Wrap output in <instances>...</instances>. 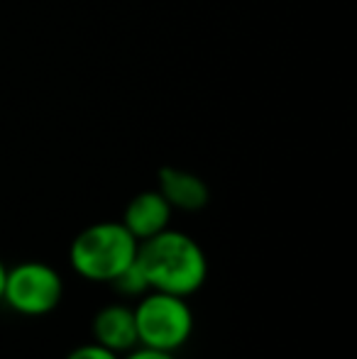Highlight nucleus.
<instances>
[{
    "instance_id": "obj_1",
    "label": "nucleus",
    "mask_w": 357,
    "mask_h": 359,
    "mask_svg": "<svg viewBox=\"0 0 357 359\" xmlns=\"http://www.w3.org/2000/svg\"><path fill=\"white\" fill-rule=\"evenodd\" d=\"M137 264L147 279L149 291L189 298L201 291L208 279V257L203 247L191 235L172 227L140 242Z\"/></svg>"
},
{
    "instance_id": "obj_2",
    "label": "nucleus",
    "mask_w": 357,
    "mask_h": 359,
    "mask_svg": "<svg viewBox=\"0 0 357 359\" xmlns=\"http://www.w3.org/2000/svg\"><path fill=\"white\" fill-rule=\"evenodd\" d=\"M140 242L120 220H103L83 227L69 247V264L81 279L110 284L137 259Z\"/></svg>"
},
{
    "instance_id": "obj_3",
    "label": "nucleus",
    "mask_w": 357,
    "mask_h": 359,
    "mask_svg": "<svg viewBox=\"0 0 357 359\" xmlns=\"http://www.w3.org/2000/svg\"><path fill=\"white\" fill-rule=\"evenodd\" d=\"M140 347L177 355L194 335V311L184 296L147 291L133 308Z\"/></svg>"
},
{
    "instance_id": "obj_4",
    "label": "nucleus",
    "mask_w": 357,
    "mask_h": 359,
    "mask_svg": "<svg viewBox=\"0 0 357 359\" xmlns=\"http://www.w3.org/2000/svg\"><path fill=\"white\" fill-rule=\"evenodd\" d=\"M64 298V279L47 262H20L8 266L3 303L25 318H42L59 308Z\"/></svg>"
},
{
    "instance_id": "obj_5",
    "label": "nucleus",
    "mask_w": 357,
    "mask_h": 359,
    "mask_svg": "<svg viewBox=\"0 0 357 359\" xmlns=\"http://www.w3.org/2000/svg\"><path fill=\"white\" fill-rule=\"evenodd\" d=\"M90 332H93V342H98L105 350L115 352L120 357L140 347L135 313L133 308L123 306V303H108L100 311H95Z\"/></svg>"
},
{
    "instance_id": "obj_6",
    "label": "nucleus",
    "mask_w": 357,
    "mask_h": 359,
    "mask_svg": "<svg viewBox=\"0 0 357 359\" xmlns=\"http://www.w3.org/2000/svg\"><path fill=\"white\" fill-rule=\"evenodd\" d=\"M157 191L172 205V210L181 213H198L210 201L208 184L198 174L179 166H162L157 171Z\"/></svg>"
},
{
    "instance_id": "obj_7",
    "label": "nucleus",
    "mask_w": 357,
    "mask_h": 359,
    "mask_svg": "<svg viewBox=\"0 0 357 359\" xmlns=\"http://www.w3.org/2000/svg\"><path fill=\"white\" fill-rule=\"evenodd\" d=\"M172 205L164 201V196L157 189L140 191L137 196L130 198V203L125 205L123 213V225L128 227V232L137 242H144L149 237L159 235L162 230H167L172 222Z\"/></svg>"
},
{
    "instance_id": "obj_8",
    "label": "nucleus",
    "mask_w": 357,
    "mask_h": 359,
    "mask_svg": "<svg viewBox=\"0 0 357 359\" xmlns=\"http://www.w3.org/2000/svg\"><path fill=\"white\" fill-rule=\"evenodd\" d=\"M110 286H113L115 293H120V296H128V298H140V296H144V293L149 291L147 279H144L137 259H135L128 269L120 271V274L110 281Z\"/></svg>"
},
{
    "instance_id": "obj_9",
    "label": "nucleus",
    "mask_w": 357,
    "mask_h": 359,
    "mask_svg": "<svg viewBox=\"0 0 357 359\" xmlns=\"http://www.w3.org/2000/svg\"><path fill=\"white\" fill-rule=\"evenodd\" d=\"M64 359H120V355L105 350V347L98 345V342H88V345L74 347V350L69 352Z\"/></svg>"
},
{
    "instance_id": "obj_10",
    "label": "nucleus",
    "mask_w": 357,
    "mask_h": 359,
    "mask_svg": "<svg viewBox=\"0 0 357 359\" xmlns=\"http://www.w3.org/2000/svg\"><path fill=\"white\" fill-rule=\"evenodd\" d=\"M120 359H177V355L162 350H149V347H135V350H130L128 355H123Z\"/></svg>"
},
{
    "instance_id": "obj_11",
    "label": "nucleus",
    "mask_w": 357,
    "mask_h": 359,
    "mask_svg": "<svg viewBox=\"0 0 357 359\" xmlns=\"http://www.w3.org/2000/svg\"><path fill=\"white\" fill-rule=\"evenodd\" d=\"M5 271H8V266H5V262L0 259V303H3V286H5Z\"/></svg>"
}]
</instances>
